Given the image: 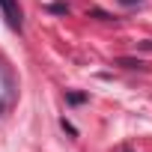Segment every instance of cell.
<instances>
[{"label": "cell", "mask_w": 152, "mask_h": 152, "mask_svg": "<svg viewBox=\"0 0 152 152\" xmlns=\"http://www.w3.org/2000/svg\"><path fill=\"white\" fill-rule=\"evenodd\" d=\"M0 9H3V18L12 30H21L24 27V15H21V6H18V0H0Z\"/></svg>", "instance_id": "cell-1"}, {"label": "cell", "mask_w": 152, "mask_h": 152, "mask_svg": "<svg viewBox=\"0 0 152 152\" xmlns=\"http://www.w3.org/2000/svg\"><path fill=\"white\" fill-rule=\"evenodd\" d=\"M125 152H131V149H125Z\"/></svg>", "instance_id": "cell-8"}, {"label": "cell", "mask_w": 152, "mask_h": 152, "mask_svg": "<svg viewBox=\"0 0 152 152\" xmlns=\"http://www.w3.org/2000/svg\"><path fill=\"white\" fill-rule=\"evenodd\" d=\"M84 99H87V96H84V93H69V102H72V104H81V102H84Z\"/></svg>", "instance_id": "cell-4"}, {"label": "cell", "mask_w": 152, "mask_h": 152, "mask_svg": "<svg viewBox=\"0 0 152 152\" xmlns=\"http://www.w3.org/2000/svg\"><path fill=\"white\" fill-rule=\"evenodd\" d=\"M51 12H69L66 3H51Z\"/></svg>", "instance_id": "cell-5"}, {"label": "cell", "mask_w": 152, "mask_h": 152, "mask_svg": "<svg viewBox=\"0 0 152 152\" xmlns=\"http://www.w3.org/2000/svg\"><path fill=\"white\" fill-rule=\"evenodd\" d=\"M122 3H125V6H128V3H134V0H122Z\"/></svg>", "instance_id": "cell-7"}, {"label": "cell", "mask_w": 152, "mask_h": 152, "mask_svg": "<svg viewBox=\"0 0 152 152\" xmlns=\"http://www.w3.org/2000/svg\"><path fill=\"white\" fill-rule=\"evenodd\" d=\"M140 48H146V51H152V39H146V42H143Z\"/></svg>", "instance_id": "cell-6"}, {"label": "cell", "mask_w": 152, "mask_h": 152, "mask_svg": "<svg viewBox=\"0 0 152 152\" xmlns=\"http://www.w3.org/2000/svg\"><path fill=\"white\" fill-rule=\"evenodd\" d=\"M116 66H122V69H140L143 63H140V60H131V57H119Z\"/></svg>", "instance_id": "cell-3"}, {"label": "cell", "mask_w": 152, "mask_h": 152, "mask_svg": "<svg viewBox=\"0 0 152 152\" xmlns=\"http://www.w3.org/2000/svg\"><path fill=\"white\" fill-rule=\"evenodd\" d=\"M9 93H12V81H9L6 69L0 66V102H6V99H9Z\"/></svg>", "instance_id": "cell-2"}]
</instances>
